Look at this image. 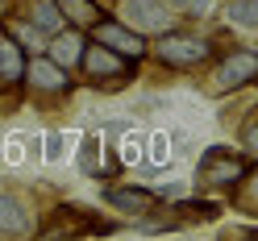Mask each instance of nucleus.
<instances>
[{"mask_svg": "<svg viewBox=\"0 0 258 241\" xmlns=\"http://www.w3.org/2000/svg\"><path fill=\"white\" fill-rule=\"evenodd\" d=\"M121 25H129L142 38H158L171 34V29H183L179 13L171 9V0H117V13H112Z\"/></svg>", "mask_w": 258, "mask_h": 241, "instance_id": "nucleus-1", "label": "nucleus"}, {"mask_svg": "<svg viewBox=\"0 0 258 241\" xmlns=\"http://www.w3.org/2000/svg\"><path fill=\"white\" fill-rule=\"evenodd\" d=\"M79 67H84L88 79H92L96 88H104V92H121L125 84H134V79H138V62L104 50L100 42H84V50H79Z\"/></svg>", "mask_w": 258, "mask_h": 241, "instance_id": "nucleus-2", "label": "nucleus"}, {"mask_svg": "<svg viewBox=\"0 0 258 241\" xmlns=\"http://www.w3.org/2000/svg\"><path fill=\"white\" fill-rule=\"evenodd\" d=\"M154 58L171 71H196L200 62L213 58V38L191 34V29H171V34H158Z\"/></svg>", "mask_w": 258, "mask_h": 241, "instance_id": "nucleus-3", "label": "nucleus"}, {"mask_svg": "<svg viewBox=\"0 0 258 241\" xmlns=\"http://www.w3.org/2000/svg\"><path fill=\"white\" fill-rule=\"evenodd\" d=\"M250 167H254L250 154H237V150H229V146H208V150L200 154V163H196V183H200V187L229 191Z\"/></svg>", "mask_w": 258, "mask_h": 241, "instance_id": "nucleus-4", "label": "nucleus"}, {"mask_svg": "<svg viewBox=\"0 0 258 241\" xmlns=\"http://www.w3.org/2000/svg\"><path fill=\"white\" fill-rule=\"evenodd\" d=\"M258 75V54L250 46H241V50H225L217 62H213V75H208V92L213 96H233L241 88H250Z\"/></svg>", "mask_w": 258, "mask_h": 241, "instance_id": "nucleus-5", "label": "nucleus"}, {"mask_svg": "<svg viewBox=\"0 0 258 241\" xmlns=\"http://www.w3.org/2000/svg\"><path fill=\"white\" fill-rule=\"evenodd\" d=\"M92 42H100L104 50H112V54H121V58H134V62H142L146 58V38L142 34H134L129 25H121L117 17H100V21H92Z\"/></svg>", "mask_w": 258, "mask_h": 241, "instance_id": "nucleus-6", "label": "nucleus"}, {"mask_svg": "<svg viewBox=\"0 0 258 241\" xmlns=\"http://www.w3.org/2000/svg\"><path fill=\"white\" fill-rule=\"evenodd\" d=\"M0 233L13 241H34L38 237V216L21 196L13 191H0Z\"/></svg>", "mask_w": 258, "mask_h": 241, "instance_id": "nucleus-7", "label": "nucleus"}, {"mask_svg": "<svg viewBox=\"0 0 258 241\" xmlns=\"http://www.w3.org/2000/svg\"><path fill=\"white\" fill-rule=\"evenodd\" d=\"M21 84H29V92H38V96H67L71 75H67V67H58L46 54H38V58H25V79Z\"/></svg>", "mask_w": 258, "mask_h": 241, "instance_id": "nucleus-8", "label": "nucleus"}, {"mask_svg": "<svg viewBox=\"0 0 258 241\" xmlns=\"http://www.w3.org/2000/svg\"><path fill=\"white\" fill-rule=\"evenodd\" d=\"M104 204L117 208L121 216H134V220H138V216H146L150 208L158 204V196L146 191V187H108V191H104Z\"/></svg>", "mask_w": 258, "mask_h": 241, "instance_id": "nucleus-9", "label": "nucleus"}, {"mask_svg": "<svg viewBox=\"0 0 258 241\" xmlns=\"http://www.w3.org/2000/svg\"><path fill=\"white\" fill-rule=\"evenodd\" d=\"M21 21H29L34 29H42V34H58V29L67 25L54 0H25L21 5Z\"/></svg>", "mask_w": 258, "mask_h": 241, "instance_id": "nucleus-10", "label": "nucleus"}, {"mask_svg": "<svg viewBox=\"0 0 258 241\" xmlns=\"http://www.w3.org/2000/svg\"><path fill=\"white\" fill-rule=\"evenodd\" d=\"M84 34H79V29H67V25H62L58 29V34L50 38V50H46V58H50V62H58V67H75V62H79V50H84Z\"/></svg>", "mask_w": 258, "mask_h": 241, "instance_id": "nucleus-11", "label": "nucleus"}, {"mask_svg": "<svg viewBox=\"0 0 258 241\" xmlns=\"http://www.w3.org/2000/svg\"><path fill=\"white\" fill-rule=\"evenodd\" d=\"M21 79H25V50L0 29V84L13 88V84H21Z\"/></svg>", "mask_w": 258, "mask_h": 241, "instance_id": "nucleus-12", "label": "nucleus"}, {"mask_svg": "<svg viewBox=\"0 0 258 241\" xmlns=\"http://www.w3.org/2000/svg\"><path fill=\"white\" fill-rule=\"evenodd\" d=\"M79 175H96V179L117 175V163H100V133L79 137Z\"/></svg>", "mask_w": 258, "mask_h": 241, "instance_id": "nucleus-13", "label": "nucleus"}, {"mask_svg": "<svg viewBox=\"0 0 258 241\" xmlns=\"http://www.w3.org/2000/svg\"><path fill=\"white\" fill-rule=\"evenodd\" d=\"M221 17H225V25H237L241 34H254L258 29V0H225Z\"/></svg>", "mask_w": 258, "mask_h": 241, "instance_id": "nucleus-14", "label": "nucleus"}, {"mask_svg": "<svg viewBox=\"0 0 258 241\" xmlns=\"http://www.w3.org/2000/svg\"><path fill=\"white\" fill-rule=\"evenodd\" d=\"M225 212V204H213V200H183L175 204V216H179V224H196V220H217Z\"/></svg>", "mask_w": 258, "mask_h": 241, "instance_id": "nucleus-15", "label": "nucleus"}, {"mask_svg": "<svg viewBox=\"0 0 258 241\" xmlns=\"http://www.w3.org/2000/svg\"><path fill=\"white\" fill-rule=\"evenodd\" d=\"M58 13H62V21H75V25H92V21H100V9L92 5V0H54Z\"/></svg>", "mask_w": 258, "mask_h": 241, "instance_id": "nucleus-16", "label": "nucleus"}, {"mask_svg": "<svg viewBox=\"0 0 258 241\" xmlns=\"http://www.w3.org/2000/svg\"><path fill=\"white\" fill-rule=\"evenodd\" d=\"M229 191H233V208H237V212H246V216L258 212V204H254V167L241 175V179H237Z\"/></svg>", "mask_w": 258, "mask_h": 241, "instance_id": "nucleus-17", "label": "nucleus"}, {"mask_svg": "<svg viewBox=\"0 0 258 241\" xmlns=\"http://www.w3.org/2000/svg\"><path fill=\"white\" fill-rule=\"evenodd\" d=\"M5 34H9L13 42H17V46L25 42V46H29V50H38V46H42V38H46V34H42V29H34V25H29V21H21V17H13V21L5 25Z\"/></svg>", "mask_w": 258, "mask_h": 241, "instance_id": "nucleus-18", "label": "nucleus"}, {"mask_svg": "<svg viewBox=\"0 0 258 241\" xmlns=\"http://www.w3.org/2000/svg\"><path fill=\"white\" fill-rule=\"evenodd\" d=\"M67 154V133H46V163H58Z\"/></svg>", "mask_w": 258, "mask_h": 241, "instance_id": "nucleus-19", "label": "nucleus"}, {"mask_svg": "<svg viewBox=\"0 0 258 241\" xmlns=\"http://www.w3.org/2000/svg\"><path fill=\"white\" fill-rule=\"evenodd\" d=\"M246 241H254V237H246Z\"/></svg>", "mask_w": 258, "mask_h": 241, "instance_id": "nucleus-20", "label": "nucleus"}, {"mask_svg": "<svg viewBox=\"0 0 258 241\" xmlns=\"http://www.w3.org/2000/svg\"><path fill=\"white\" fill-rule=\"evenodd\" d=\"M191 241H196V237H191Z\"/></svg>", "mask_w": 258, "mask_h": 241, "instance_id": "nucleus-21", "label": "nucleus"}]
</instances>
